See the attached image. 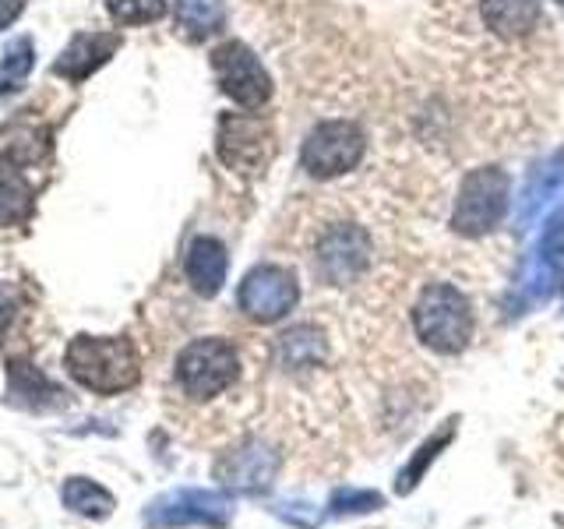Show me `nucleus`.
Instances as JSON below:
<instances>
[{"mask_svg":"<svg viewBox=\"0 0 564 529\" xmlns=\"http://www.w3.org/2000/svg\"><path fill=\"white\" fill-rule=\"evenodd\" d=\"M64 367L78 385L99 396L128 392L141 378V357L123 335H75L64 353Z\"/></svg>","mask_w":564,"mask_h":529,"instance_id":"obj_1","label":"nucleus"},{"mask_svg":"<svg viewBox=\"0 0 564 529\" xmlns=\"http://www.w3.org/2000/svg\"><path fill=\"white\" fill-rule=\"evenodd\" d=\"M413 328L423 343L437 353H458L473 339L469 300L448 282H434L420 293L413 307Z\"/></svg>","mask_w":564,"mask_h":529,"instance_id":"obj_2","label":"nucleus"},{"mask_svg":"<svg viewBox=\"0 0 564 529\" xmlns=\"http://www.w3.org/2000/svg\"><path fill=\"white\" fill-rule=\"evenodd\" d=\"M240 375V357L226 339H194L176 357V385L191 399H216Z\"/></svg>","mask_w":564,"mask_h":529,"instance_id":"obj_3","label":"nucleus"},{"mask_svg":"<svg viewBox=\"0 0 564 529\" xmlns=\"http://www.w3.org/2000/svg\"><path fill=\"white\" fill-rule=\"evenodd\" d=\"M216 152L226 170L254 176L264 173V166L275 155V134L272 123L258 114H223L216 131Z\"/></svg>","mask_w":564,"mask_h":529,"instance_id":"obj_4","label":"nucleus"},{"mask_svg":"<svg viewBox=\"0 0 564 529\" xmlns=\"http://www.w3.org/2000/svg\"><path fill=\"white\" fill-rule=\"evenodd\" d=\"M508 173L498 166H484V170H473L463 187H458V202H455V216L452 226L455 234L463 237H480L487 229H494L508 212Z\"/></svg>","mask_w":564,"mask_h":529,"instance_id":"obj_5","label":"nucleus"},{"mask_svg":"<svg viewBox=\"0 0 564 529\" xmlns=\"http://www.w3.org/2000/svg\"><path fill=\"white\" fill-rule=\"evenodd\" d=\"M367 152V138L357 123L349 120H325L307 134L304 152H300V163L311 176H339L352 170Z\"/></svg>","mask_w":564,"mask_h":529,"instance_id":"obj_6","label":"nucleus"},{"mask_svg":"<svg viewBox=\"0 0 564 529\" xmlns=\"http://www.w3.org/2000/svg\"><path fill=\"white\" fill-rule=\"evenodd\" d=\"M212 71H216V82L223 93L237 106H243V110H258V106H264L272 96L269 71L261 67L251 46H243L237 40L212 50Z\"/></svg>","mask_w":564,"mask_h":529,"instance_id":"obj_7","label":"nucleus"},{"mask_svg":"<svg viewBox=\"0 0 564 529\" xmlns=\"http://www.w3.org/2000/svg\"><path fill=\"white\" fill-rule=\"evenodd\" d=\"M296 296H300L296 279L290 269H282V264H258V269L243 276L240 293H237L240 311L261 325L286 317L296 304Z\"/></svg>","mask_w":564,"mask_h":529,"instance_id":"obj_8","label":"nucleus"},{"mask_svg":"<svg viewBox=\"0 0 564 529\" xmlns=\"http://www.w3.org/2000/svg\"><path fill=\"white\" fill-rule=\"evenodd\" d=\"M370 237L360 226H332L317 244V272L332 287H346V282L360 279L370 264Z\"/></svg>","mask_w":564,"mask_h":529,"instance_id":"obj_9","label":"nucleus"},{"mask_svg":"<svg viewBox=\"0 0 564 529\" xmlns=\"http://www.w3.org/2000/svg\"><path fill=\"white\" fill-rule=\"evenodd\" d=\"M149 526H223L229 519V498L216 490H176L145 511Z\"/></svg>","mask_w":564,"mask_h":529,"instance_id":"obj_10","label":"nucleus"},{"mask_svg":"<svg viewBox=\"0 0 564 529\" xmlns=\"http://www.w3.org/2000/svg\"><path fill=\"white\" fill-rule=\"evenodd\" d=\"M120 32H78L70 35V43L61 50V57L53 61V75L82 85L85 78H93L102 64L113 61V53L120 50Z\"/></svg>","mask_w":564,"mask_h":529,"instance_id":"obj_11","label":"nucleus"},{"mask_svg":"<svg viewBox=\"0 0 564 529\" xmlns=\"http://www.w3.org/2000/svg\"><path fill=\"white\" fill-rule=\"evenodd\" d=\"M53 152V128L40 117L18 114L0 128V159L8 166H35Z\"/></svg>","mask_w":564,"mask_h":529,"instance_id":"obj_12","label":"nucleus"},{"mask_svg":"<svg viewBox=\"0 0 564 529\" xmlns=\"http://www.w3.org/2000/svg\"><path fill=\"white\" fill-rule=\"evenodd\" d=\"M184 272H187V282L202 296H216L226 282V272H229L226 247L216 237H194L187 247V258H184Z\"/></svg>","mask_w":564,"mask_h":529,"instance_id":"obj_13","label":"nucleus"},{"mask_svg":"<svg viewBox=\"0 0 564 529\" xmlns=\"http://www.w3.org/2000/svg\"><path fill=\"white\" fill-rule=\"evenodd\" d=\"M279 473V455L261 449V445H251V449H240L226 458L219 466V476L226 484H234L240 490H264Z\"/></svg>","mask_w":564,"mask_h":529,"instance_id":"obj_14","label":"nucleus"},{"mask_svg":"<svg viewBox=\"0 0 564 529\" xmlns=\"http://www.w3.org/2000/svg\"><path fill=\"white\" fill-rule=\"evenodd\" d=\"M543 18L540 0H484V22L505 40H522Z\"/></svg>","mask_w":564,"mask_h":529,"instance_id":"obj_15","label":"nucleus"},{"mask_svg":"<svg viewBox=\"0 0 564 529\" xmlns=\"http://www.w3.org/2000/svg\"><path fill=\"white\" fill-rule=\"evenodd\" d=\"M173 14H176V29L191 43H202L226 25L223 0H173Z\"/></svg>","mask_w":564,"mask_h":529,"instance_id":"obj_16","label":"nucleus"},{"mask_svg":"<svg viewBox=\"0 0 564 529\" xmlns=\"http://www.w3.org/2000/svg\"><path fill=\"white\" fill-rule=\"evenodd\" d=\"M8 388H11V396L18 402H25V406H53V402H61V396H64L40 367H32L25 360H14L8 367Z\"/></svg>","mask_w":564,"mask_h":529,"instance_id":"obj_17","label":"nucleus"},{"mask_svg":"<svg viewBox=\"0 0 564 529\" xmlns=\"http://www.w3.org/2000/svg\"><path fill=\"white\" fill-rule=\"evenodd\" d=\"M35 208V191L18 166L0 170V226H22L29 223Z\"/></svg>","mask_w":564,"mask_h":529,"instance_id":"obj_18","label":"nucleus"},{"mask_svg":"<svg viewBox=\"0 0 564 529\" xmlns=\"http://www.w3.org/2000/svg\"><path fill=\"white\" fill-rule=\"evenodd\" d=\"M279 357H282V367H290V370L317 367V364H322V357H325V339H322V332L311 328V325H296V328H290V332L279 339Z\"/></svg>","mask_w":564,"mask_h":529,"instance_id":"obj_19","label":"nucleus"},{"mask_svg":"<svg viewBox=\"0 0 564 529\" xmlns=\"http://www.w3.org/2000/svg\"><path fill=\"white\" fill-rule=\"evenodd\" d=\"M35 67V43L29 35H18V40L8 43L4 57H0V93L11 96L22 88V82L32 75Z\"/></svg>","mask_w":564,"mask_h":529,"instance_id":"obj_20","label":"nucleus"},{"mask_svg":"<svg viewBox=\"0 0 564 529\" xmlns=\"http://www.w3.org/2000/svg\"><path fill=\"white\" fill-rule=\"evenodd\" d=\"M64 505L70 511H78V516L102 519L113 511V494L102 490L96 481H82V476H75V481L64 484Z\"/></svg>","mask_w":564,"mask_h":529,"instance_id":"obj_21","label":"nucleus"},{"mask_svg":"<svg viewBox=\"0 0 564 529\" xmlns=\"http://www.w3.org/2000/svg\"><path fill=\"white\" fill-rule=\"evenodd\" d=\"M106 11L117 25H152L166 18V0H106Z\"/></svg>","mask_w":564,"mask_h":529,"instance_id":"obj_22","label":"nucleus"},{"mask_svg":"<svg viewBox=\"0 0 564 529\" xmlns=\"http://www.w3.org/2000/svg\"><path fill=\"white\" fill-rule=\"evenodd\" d=\"M561 184H564V170H561V159H557V163L543 166V170L533 176V181H529V187H525V194H522V216H525V219L533 216V212H536L546 198H554Z\"/></svg>","mask_w":564,"mask_h":529,"instance_id":"obj_23","label":"nucleus"},{"mask_svg":"<svg viewBox=\"0 0 564 529\" xmlns=\"http://www.w3.org/2000/svg\"><path fill=\"white\" fill-rule=\"evenodd\" d=\"M452 423H455V420H448V428L441 431L434 441H427V445L420 449V458H416V463H413L410 469H405V476H399V490H410V487L416 484V476L423 473V466H427L431 458L437 455V449H441V445H448V438H452Z\"/></svg>","mask_w":564,"mask_h":529,"instance_id":"obj_24","label":"nucleus"},{"mask_svg":"<svg viewBox=\"0 0 564 529\" xmlns=\"http://www.w3.org/2000/svg\"><path fill=\"white\" fill-rule=\"evenodd\" d=\"M543 264L554 272V279L564 282V216L554 219V229L551 237H546V247H543Z\"/></svg>","mask_w":564,"mask_h":529,"instance_id":"obj_25","label":"nucleus"},{"mask_svg":"<svg viewBox=\"0 0 564 529\" xmlns=\"http://www.w3.org/2000/svg\"><path fill=\"white\" fill-rule=\"evenodd\" d=\"M375 505H381V498L370 490H339L332 498V511H364V508H375Z\"/></svg>","mask_w":564,"mask_h":529,"instance_id":"obj_26","label":"nucleus"},{"mask_svg":"<svg viewBox=\"0 0 564 529\" xmlns=\"http://www.w3.org/2000/svg\"><path fill=\"white\" fill-rule=\"evenodd\" d=\"M14 311H18V293L11 287H0V343H4L8 325L14 322Z\"/></svg>","mask_w":564,"mask_h":529,"instance_id":"obj_27","label":"nucleus"},{"mask_svg":"<svg viewBox=\"0 0 564 529\" xmlns=\"http://www.w3.org/2000/svg\"><path fill=\"white\" fill-rule=\"evenodd\" d=\"M25 11V0H0V29L14 25Z\"/></svg>","mask_w":564,"mask_h":529,"instance_id":"obj_28","label":"nucleus"}]
</instances>
